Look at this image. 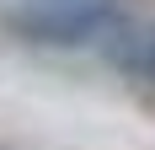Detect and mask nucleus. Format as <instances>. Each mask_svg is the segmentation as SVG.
Listing matches in <instances>:
<instances>
[{"label": "nucleus", "mask_w": 155, "mask_h": 150, "mask_svg": "<svg viewBox=\"0 0 155 150\" xmlns=\"http://www.w3.org/2000/svg\"><path fill=\"white\" fill-rule=\"evenodd\" d=\"M0 27L32 48H102L107 54L118 32L128 27V16L118 11V0H21L0 16Z\"/></svg>", "instance_id": "nucleus-1"}, {"label": "nucleus", "mask_w": 155, "mask_h": 150, "mask_svg": "<svg viewBox=\"0 0 155 150\" xmlns=\"http://www.w3.org/2000/svg\"><path fill=\"white\" fill-rule=\"evenodd\" d=\"M107 59H112V70L123 75V80L155 91V22L150 27H134V22H128V27L118 32V43L107 48Z\"/></svg>", "instance_id": "nucleus-2"}]
</instances>
